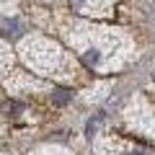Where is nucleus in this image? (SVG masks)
Masks as SVG:
<instances>
[{"mask_svg":"<svg viewBox=\"0 0 155 155\" xmlns=\"http://www.w3.org/2000/svg\"><path fill=\"white\" fill-rule=\"evenodd\" d=\"M16 5H18V0H0V13H5V16H8Z\"/></svg>","mask_w":155,"mask_h":155,"instance_id":"10","label":"nucleus"},{"mask_svg":"<svg viewBox=\"0 0 155 155\" xmlns=\"http://www.w3.org/2000/svg\"><path fill=\"white\" fill-rule=\"evenodd\" d=\"M21 57L34 72L39 75H49V78H75L78 75V67L75 62L70 60L62 47H57L52 39H44L34 34V36H26L21 41Z\"/></svg>","mask_w":155,"mask_h":155,"instance_id":"2","label":"nucleus"},{"mask_svg":"<svg viewBox=\"0 0 155 155\" xmlns=\"http://www.w3.org/2000/svg\"><path fill=\"white\" fill-rule=\"evenodd\" d=\"M31 155H70L65 147H57V145H44V147H39L34 150Z\"/></svg>","mask_w":155,"mask_h":155,"instance_id":"7","label":"nucleus"},{"mask_svg":"<svg viewBox=\"0 0 155 155\" xmlns=\"http://www.w3.org/2000/svg\"><path fill=\"white\" fill-rule=\"evenodd\" d=\"M23 34V21L18 16H8L5 21L0 23V36H8V39H16Z\"/></svg>","mask_w":155,"mask_h":155,"instance_id":"5","label":"nucleus"},{"mask_svg":"<svg viewBox=\"0 0 155 155\" xmlns=\"http://www.w3.org/2000/svg\"><path fill=\"white\" fill-rule=\"evenodd\" d=\"M8 65H11V52H8V49H5L3 44H0V72L5 70Z\"/></svg>","mask_w":155,"mask_h":155,"instance_id":"9","label":"nucleus"},{"mask_svg":"<svg viewBox=\"0 0 155 155\" xmlns=\"http://www.w3.org/2000/svg\"><path fill=\"white\" fill-rule=\"evenodd\" d=\"M44 3H49V0H44Z\"/></svg>","mask_w":155,"mask_h":155,"instance_id":"11","label":"nucleus"},{"mask_svg":"<svg viewBox=\"0 0 155 155\" xmlns=\"http://www.w3.org/2000/svg\"><path fill=\"white\" fill-rule=\"evenodd\" d=\"M70 101H72V93H70V91L57 88L54 93H52V104H54V106H65V104H70Z\"/></svg>","mask_w":155,"mask_h":155,"instance_id":"6","label":"nucleus"},{"mask_svg":"<svg viewBox=\"0 0 155 155\" xmlns=\"http://www.w3.org/2000/svg\"><path fill=\"white\" fill-rule=\"evenodd\" d=\"M101 119H104V114H96L93 119H91V122L85 124V134H88V137H93V134H96V127L101 124Z\"/></svg>","mask_w":155,"mask_h":155,"instance_id":"8","label":"nucleus"},{"mask_svg":"<svg viewBox=\"0 0 155 155\" xmlns=\"http://www.w3.org/2000/svg\"><path fill=\"white\" fill-rule=\"evenodd\" d=\"M98 155H155L153 150L147 147H140V145H129L119 137H106L98 142Z\"/></svg>","mask_w":155,"mask_h":155,"instance_id":"3","label":"nucleus"},{"mask_svg":"<svg viewBox=\"0 0 155 155\" xmlns=\"http://www.w3.org/2000/svg\"><path fill=\"white\" fill-rule=\"evenodd\" d=\"M70 5L75 8L80 16H111V8H114V0H70Z\"/></svg>","mask_w":155,"mask_h":155,"instance_id":"4","label":"nucleus"},{"mask_svg":"<svg viewBox=\"0 0 155 155\" xmlns=\"http://www.w3.org/2000/svg\"><path fill=\"white\" fill-rule=\"evenodd\" d=\"M124 31H106V28H96V26H85V28H75V34L70 36V44L78 47L80 60L85 62V67L91 70H111L119 67L124 62L127 54V36H122Z\"/></svg>","mask_w":155,"mask_h":155,"instance_id":"1","label":"nucleus"}]
</instances>
